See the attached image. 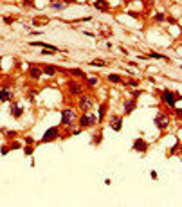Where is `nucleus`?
<instances>
[{
	"mask_svg": "<svg viewBox=\"0 0 182 207\" xmlns=\"http://www.w3.org/2000/svg\"><path fill=\"white\" fill-rule=\"evenodd\" d=\"M161 99H162V103H164V105H168L170 108H175V103L180 99V95L166 88V90H162V92H161Z\"/></svg>",
	"mask_w": 182,
	"mask_h": 207,
	"instance_id": "f257e3e1",
	"label": "nucleus"
},
{
	"mask_svg": "<svg viewBox=\"0 0 182 207\" xmlns=\"http://www.w3.org/2000/svg\"><path fill=\"white\" fill-rule=\"evenodd\" d=\"M98 123V117L94 115V113H83L80 117V126L81 128H90V126H94Z\"/></svg>",
	"mask_w": 182,
	"mask_h": 207,
	"instance_id": "f03ea898",
	"label": "nucleus"
},
{
	"mask_svg": "<svg viewBox=\"0 0 182 207\" xmlns=\"http://www.w3.org/2000/svg\"><path fill=\"white\" fill-rule=\"evenodd\" d=\"M74 119H76V112H74V110L67 108V110H63V112H61V124L69 126V124H72V123H74Z\"/></svg>",
	"mask_w": 182,
	"mask_h": 207,
	"instance_id": "7ed1b4c3",
	"label": "nucleus"
},
{
	"mask_svg": "<svg viewBox=\"0 0 182 207\" xmlns=\"http://www.w3.org/2000/svg\"><path fill=\"white\" fill-rule=\"evenodd\" d=\"M78 105H80L81 112H88V110H92V106H94V99L88 97V95H81Z\"/></svg>",
	"mask_w": 182,
	"mask_h": 207,
	"instance_id": "20e7f679",
	"label": "nucleus"
},
{
	"mask_svg": "<svg viewBox=\"0 0 182 207\" xmlns=\"http://www.w3.org/2000/svg\"><path fill=\"white\" fill-rule=\"evenodd\" d=\"M58 135H60V128H58V126H52V128H49L47 132L43 133L41 141H43V142H51V141L58 139Z\"/></svg>",
	"mask_w": 182,
	"mask_h": 207,
	"instance_id": "39448f33",
	"label": "nucleus"
},
{
	"mask_svg": "<svg viewBox=\"0 0 182 207\" xmlns=\"http://www.w3.org/2000/svg\"><path fill=\"white\" fill-rule=\"evenodd\" d=\"M153 121H155V126H157L159 130H166V128L170 126V117H168L166 113H159Z\"/></svg>",
	"mask_w": 182,
	"mask_h": 207,
	"instance_id": "423d86ee",
	"label": "nucleus"
},
{
	"mask_svg": "<svg viewBox=\"0 0 182 207\" xmlns=\"http://www.w3.org/2000/svg\"><path fill=\"white\" fill-rule=\"evenodd\" d=\"M67 87H69V92H70L72 95H81L83 94V87H81L80 83H76V81H69Z\"/></svg>",
	"mask_w": 182,
	"mask_h": 207,
	"instance_id": "0eeeda50",
	"label": "nucleus"
},
{
	"mask_svg": "<svg viewBox=\"0 0 182 207\" xmlns=\"http://www.w3.org/2000/svg\"><path fill=\"white\" fill-rule=\"evenodd\" d=\"M110 126H112L114 132H121L123 117H119V115H112V117H110Z\"/></svg>",
	"mask_w": 182,
	"mask_h": 207,
	"instance_id": "6e6552de",
	"label": "nucleus"
},
{
	"mask_svg": "<svg viewBox=\"0 0 182 207\" xmlns=\"http://www.w3.org/2000/svg\"><path fill=\"white\" fill-rule=\"evenodd\" d=\"M134 150L144 153V151L148 150V142H146L144 139H135V141H134Z\"/></svg>",
	"mask_w": 182,
	"mask_h": 207,
	"instance_id": "1a4fd4ad",
	"label": "nucleus"
},
{
	"mask_svg": "<svg viewBox=\"0 0 182 207\" xmlns=\"http://www.w3.org/2000/svg\"><path fill=\"white\" fill-rule=\"evenodd\" d=\"M94 7L99 9V11H108L110 9V2H106V0H96L94 2Z\"/></svg>",
	"mask_w": 182,
	"mask_h": 207,
	"instance_id": "9d476101",
	"label": "nucleus"
},
{
	"mask_svg": "<svg viewBox=\"0 0 182 207\" xmlns=\"http://www.w3.org/2000/svg\"><path fill=\"white\" fill-rule=\"evenodd\" d=\"M135 106H137L135 99H130V101H126V103H124V113H132L134 110H135Z\"/></svg>",
	"mask_w": 182,
	"mask_h": 207,
	"instance_id": "9b49d317",
	"label": "nucleus"
},
{
	"mask_svg": "<svg viewBox=\"0 0 182 207\" xmlns=\"http://www.w3.org/2000/svg\"><path fill=\"white\" fill-rule=\"evenodd\" d=\"M67 74L74 76V77H81V79H85V77H87L85 70H81V69H70V70H67Z\"/></svg>",
	"mask_w": 182,
	"mask_h": 207,
	"instance_id": "f8f14e48",
	"label": "nucleus"
},
{
	"mask_svg": "<svg viewBox=\"0 0 182 207\" xmlns=\"http://www.w3.org/2000/svg\"><path fill=\"white\" fill-rule=\"evenodd\" d=\"M11 97H13V94H11L7 88H2V90H0V101H2V103L11 101Z\"/></svg>",
	"mask_w": 182,
	"mask_h": 207,
	"instance_id": "ddd939ff",
	"label": "nucleus"
},
{
	"mask_svg": "<svg viewBox=\"0 0 182 207\" xmlns=\"http://www.w3.org/2000/svg\"><path fill=\"white\" fill-rule=\"evenodd\" d=\"M106 108H108V105H106V103H103L101 106H99V110H98V123H101L103 119H105V113H106Z\"/></svg>",
	"mask_w": 182,
	"mask_h": 207,
	"instance_id": "4468645a",
	"label": "nucleus"
},
{
	"mask_svg": "<svg viewBox=\"0 0 182 207\" xmlns=\"http://www.w3.org/2000/svg\"><path fill=\"white\" fill-rule=\"evenodd\" d=\"M41 74H43V72H41V69H38V67H31V69H29V76H31L33 79H38Z\"/></svg>",
	"mask_w": 182,
	"mask_h": 207,
	"instance_id": "2eb2a0df",
	"label": "nucleus"
},
{
	"mask_svg": "<svg viewBox=\"0 0 182 207\" xmlns=\"http://www.w3.org/2000/svg\"><path fill=\"white\" fill-rule=\"evenodd\" d=\"M11 112H13V117H16V119H18V117L22 115V112H23V110H22V108L18 106V105H16V103H11Z\"/></svg>",
	"mask_w": 182,
	"mask_h": 207,
	"instance_id": "dca6fc26",
	"label": "nucleus"
},
{
	"mask_svg": "<svg viewBox=\"0 0 182 207\" xmlns=\"http://www.w3.org/2000/svg\"><path fill=\"white\" fill-rule=\"evenodd\" d=\"M58 70H60L58 67H52V65H47V67H45V69H43L41 72H43V74H47V76H54V74H56V72H58Z\"/></svg>",
	"mask_w": 182,
	"mask_h": 207,
	"instance_id": "f3484780",
	"label": "nucleus"
},
{
	"mask_svg": "<svg viewBox=\"0 0 182 207\" xmlns=\"http://www.w3.org/2000/svg\"><path fill=\"white\" fill-rule=\"evenodd\" d=\"M108 81L110 83H123V77L117 74H108Z\"/></svg>",
	"mask_w": 182,
	"mask_h": 207,
	"instance_id": "a211bd4d",
	"label": "nucleus"
},
{
	"mask_svg": "<svg viewBox=\"0 0 182 207\" xmlns=\"http://www.w3.org/2000/svg\"><path fill=\"white\" fill-rule=\"evenodd\" d=\"M51 7H52V9H58V11H60V9H65V7H67V4H58V2H51Z\"/></svg>",
	"mask_w": 182,
	"mask_h": 207,
	"instance_id": "6ab92c4d",
	"label": "nucleus"
},
{
	"mask_svg": "<svg viewBox=\"0 0 182 207\" xmlns=\"http://www.w3.org/2000/svg\"><path fill=\"white\" fill-rule=\"evenodd\" d=\"M150 58H152V59H168L166 56H162V54H159V52H153V51L150 52Z\"/></svg>",
	"mask_w": 182,
	"mask_h": 207,
	"instance_id": "aec40b11",
	"label": "nucleus"
},
{
	"mask_svg": "<svg viewBox=\"0 0 182 207\" xmlns=\"http://www.w3.org/2000/svg\"><path fill=\"white\" fill-rule=\"evenodd\" d=\"M90 65H92V67H105L106 61H99V59H96V61H90Z\"/></svg>",
	"mask_w": 182,
	"mask_h": 207,
	"instance_id": "412c9836",
	"label": "nucleus"
},
{
	"mask_svg": "<svg viewBox=\"0 0 182 207\" xmlns=\"http://www.w3.org/2000/svg\"><path fill=\"white\" fill-rule=\"evenodd\" d=\"M164 20H166V15H164V13H157V15H155V22H164Z\"/></svg>",
	"mask_w": 182,
	"mask_h": 207,
	"instance_id": "4be33fe9",
	"label": "nucleus"
},
{
	"mask_svg": "<svg viewBox=\"0 0 182 207\" xmlns=\"http://www.w3.org/2000/svg\"><path fill=\"white\" fill-rule=\"evenodd\" d=\"M87 85H88V87H94V85H98V77H88Z\"/></svg>",
	"mask_w": 182,
	"mask_h": 207,
	"instance_id": "5701e85b",
	"label": "nucleus"
},
{
	"mask_svg": "<svg viewBox=\"0 0 182 207\" xmlns=\"http://www.w3.org/2000/svg\"><path fill=\"white\" fill-rule=\"evenodd\" d=\"M47 22H49V20H47V18H43V20H38V18H34V20H33V23H34V25H43V23H47Z\"/></svg>",
	"mask_w": 182,
	"mask_h": 207,
	"instance_id": "b1692460",
	"label": "nucleus"
},
{
	"mask_svg": "<svg viewBox=\"0 0 182 207\" xmlns=\"http://www.w3.org/2000/svg\"><path fill=\"white\" fill-rule=\"evenodd\" d=\"M15 22V18H11V16H5L4 18V23H13Z\"/></svg>",
	"mask_w": 182,
	"mask_h": 207,
	"instance_id": "393cba45",
	"label": "nucleus"
},
{
	"mask_svg": "<svg viewBox=\"0 0 182 207\" xmlns=\"http://www.w3.org/2000/svg\"><path fill=\"white\" fill-rule=\"evenodd\" d=\"M23 5H27V7H33L34 4H33V0H23Z\"/></svg>",
	"mask_w": 182,
	"mask_h": 207,
	"instance_id": "a878e982",
	"label": "nucleus"
},
{
	"mask_svg": "<svg viewBox=\"0 0 182 207\" xmlns=\"http://www.w3.org/2000/svg\"><path fill=\"white\" fill-rule=\"evenodd\" d=\"M173 110H175V115H177V117H182V110H180V108H173Z\"/></svg>",
	"mask_w": 182,
	"mask_h": 207,
	"instance_id": "bb28decb",
	"label": "nucleus"
},
{
	"mask_svg": "<svg viewBox=\"0 0 182 207\" xmlns=\"http://www.w3.org/2000/svg\"><path fill=\"white\" fill-rule=\"evenodd\" d=\"M18 148H20V144H18V142H13V144H11V150H18Z\"/></svg>",
	"mask_w": 182,
	"mask_h": 207,
	"instance_id": "cd10ccee",
	"label": "nucleus"
},
{
	"mask_svg": "<svg viewBox=\"0 0 182 207\" xmlns=\"http://www.w3.org/2000/svg\"><path fill=\"white\" fill-rule=\"evenodd\" d=\"M150 177H152L153 180H157V177H159V175H157V171H152V173H150Z\"/></svg>",
	"mask_w": 182,
	"mask_h": 207,
	"instance_id": "c85d7f7f",
	"label": "nucleus"
},
{
	"mask_svg": "<svg viewBox=\"0 0 182 207\" xmlns=\"http://www.w3.org/2000/svg\"><path fill=\"white\" fill-rule=\"evenodd\" d=\"M128 85H130V87H137V81H134V79H130V81H128Z\"/></svg>",
	"mask_w": 182,
	"mask_h": 207,
	"instance_id": "c756f323",
	"label": "nucleus"
},
{
	"mask_svg": "<svg viewBox=\"0 0 182 207\" xmlns=\"http://www.w3.org/2000/svg\"><path fill=\"white\" fill-rule=\"evenodd\" d=\"M141 94H142V90H135V92H134V99H135V97H139Z\"/></svg>",
	"mask_w": 182,
	"mask_h": 207,
	"instance_id": "7c9ffc66",
	"label": "nucleus"
},
{
	"mask_svg": "<svg viewBox=\"0 0 182 207\" xmlns=\"http://www.w3.org/2000/svg\"><path fill=\"white\" fill-rule=\"evenodd\" d=\"M179 146H180V144H179V142H177V144H175V146H173V148H171V153H175V151L179 150Z\"/></svg>",
	"mask_w": 182,
	"mask_h": 207,
	"instance_id": "2f4dec72",
	"label": "nucleus"
},
{
	"mask_svg": "<svg viewBox=\"0 0 182 207\" xmlns=\"http://www.w3.org/2000/svg\"><path fill=\"white\" fill-rule=\"evenodd\" d=\"M31 153H33V148H31V146H29V148H25V155H31Z\"/></svg>",
	"mask_w": 182,
	"mask_h": 207,
	"instance_id": "473e14b6",
	"label": "nucleus"
},
{
	"mask_svg": "<svg viewBox=\"0 0 182 207\" xmlns=\"http://www.w3.org/2000/svg\"><path fill=\"white\" fill-rule=\"evenodd\" d=\"M65 4H76V0H65Z\"/></svg>",
	"mask_w": 182,
	"mask_h": 207,
	"instance_id": "72a5a7b5",
	"label": "nucleus"
},
{
	"mask_svg": "<svg viewBox=\"0 0 182 207\" xmlns=\"http://www.w3.org/2000/svg\"><path fill=\"white\" fill-rule=\"evenodd\" d=\"M146 4H153V0H146Z\"/></svg>",
	"mask_w": 182,
	"mask_h": 207,
	"instance_id": "f704fd0d",
	"label": "nucleus"
},
{
	"mask_svg": "<svg viewBox=\"0 0 182 207\" xmlns=\"http://www.w3.org/2000/svg\"><path fill=\"white\" fill-rule=\"evenodd\" d=\"M123 2H124V4H130V2H132V0H123Z\"/></svg>",
	"mask_w": 182,
	"mask_h": 207,
	"instance_id": "c9c22d12",
	"label": "nucleus"
},
{
	"mask_svg": "<svg viewBox=\"0 0 182 207\" xmlns=\"http://www.w3.org/2000/svg\"><path fill=\"white\" fill-rule=\"evenodd\" d=\"M0 63H2V58H0Z\"/></svg>",
	"mask_w": 182,
	"mask_h": 207,
	"instance_id": "e433bc0d",
	"label": "nucleus"
}]
</instances>
